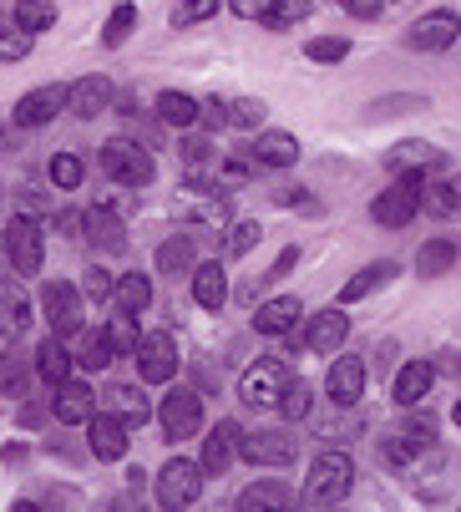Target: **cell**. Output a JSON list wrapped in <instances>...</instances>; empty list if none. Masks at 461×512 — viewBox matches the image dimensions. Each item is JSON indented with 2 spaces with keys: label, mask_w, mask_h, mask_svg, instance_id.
<instances>
[{
  "label": "cell",
  "mask_w": 461,
  "mask_h": 512,
  "mask_svg": "<svg viewBox=\"0 0 461 512\" xmlns=\"http://www.w3.org/2000/svg\"><path fill=\"white\" fill-rule=\"evenodd\" d=\"M355 487V462L345 452H320L315 467H310V482H304V502H315V507H335L345 502Z\"/></svg>",
  "instance_id": "6da1fadb"
},
{
  "label": "cell",
  "mask_w": 461,
  "mask_h": 512,
  "mask_svg": "<svg viewBox=\"0 0 461 512\" xmlns=\"http://www.w3.org/2000/svg\"><path fill=\"white\" fill-rule=\"evenodd\" d=\"M421 183H426V173H396V183L370 203V218L380 229H406L421 213Z\"/></svg>",
  "instance_id": "7a4b0ae2"
},
{
  "label": "cell",
  "mask_w": 461,
  "mask_h": 512,
  "mask_svg": "<svg viewBox=\"0 0 461 512\" xmlns=\"http://www.w3.org/2000/svg\"><path fill=\"white\" fill-rule=\"evenodd\" d=\"M102 173H107L112 183H122V188H147L158 168H152V153L142 148V142L112 137L107 148H102Z\"/></svg>",
  "instance_id": "3957f363"
},
{
  "label": "cell",
  "mask_w": 461,
  "mask_h": 512,
  "mask_svg": "<svg viewBox=\"0 0 461 512\" xmlns=\"http://www.w3.org/2000/svg\"><path fill=\"white\" fill-rule=\"evenodd\" d=\"M132 355H137V376H142L147 386H168V381L178 376V340H173L168 330L142 335Z\"/></svg>",
  "instance_id": "277c9868"
},
{
  "label": "cell",
  "mask_w": 461,
  "mask_h": 512,
  "mask_svg": "<svg viewBox=\"0 0 461 512\" xmlns=\"http://www.w3.org/2000/svg\"><path fill=\"white\" fill-rule=\"evenodd\" d=\"M41 310H46V320H51V335H76L87 325V310H82V289L76 284H66V279H56V284H46L41 289Z\"/></svg>",
  "instance_id": "5b68a950"
},
{
  "label": "cell",
  "mask_w": 461,
  "mask_h": 512,
  "mask_svg": "<svg viewBox=\"0 0 461 512\" xmlns=\"http://www.w3.org/2000/svg\"><path fill=\"white\" fill-rule=\"evenodd\" d=\"M203 497V467L188 462V457H173L163 472H158V507H193Z\"/></svg>",
  "instance_id": "8992f818"
},
{
  "label": "cell",
  "mask_w": 461,
  "mask_h": 512,
  "mask_svg": "<svg viewBox=\"0 0 461 512\" xmlns=\"http://www.w3.org/2000/svg\"><path fill=\"white\" fill-rule=\"evenodd\" d=\"M82 426H87V452H92L97 462H122V457H127V442H132L127 431H132V426H127L117 411H92Z\"/></svg>",
  "instance_id": "52a82bcc"
},
{
  "label": "cell",
  "mask_w": 461,
  "mask_h": 512,
  "mask_svg": "<svg viewBox=\"0 0 461 512\" xmlns=\"http://www.w3.org/2000/svg\"><path fill=\"white\" fill-rule=\"evenodd\" d=\"M239 457L254 467H289L299 457V442L289 431H239Z\"/></svg>",
  "instance_id": "ba28073f"
},
{
  "label": "cell",
  "mask_w": 461,
  "mask_h": 512,
  "mask_svg": "<svg viewBox=\"0 0 461 512\" xmlns=\"http://www.w3.org/2000/svg\"><path fill=\"white\" fill-rule=\"evenodd\" d=\"M284 386H289L284 360H259V365H249V371H244V381H239V396H244V406H259V411H269V406H279Z\"/></svg>",
  "instance_id": "9c48e42d"
},
{
  "label": "cell",
  "mask_w": 461,
  "mask_h": 512,
  "mask_svg": "<svg viewBox=\"0 0 461 512\" xmlns=\"http://www.w3.org/2000/svg\"><path fill=\"white\" fill-rule=\"evenodd\" d=\"M6 244H11V264L16 274H41V259H46V234L31 213H16L11 229H6Z\"/></svg>",
  "instance_id": "30bf717a"
},
{
  "label": "cell",
  "mask_w": 461,
  "mask_h": 512,
  "mask_svg": "<svg viewBox=\"0 0 461 512\" xmlns=\"http://www.w3.org/2000/svg\"><path fill=\"white\" fill-rule=\"evenodd\" d=\"M218 148L208 137H193L188 148H183V183H188V193H208V188H218Z\"/></svg>",
  "instance_id": "8fae6325"
},
{
  "label": "cell",
  "mask_w": 461,
  "mask_h": 512,
  "mask_svg": "<svg viewBox=\"0 0 461 512\" xmlns=\"http://www.w3.org/2000/svg\"><path fill=\"white\" fill-rule=\"evenodd\" d=\"M56 396H51V416L61 421V426H82L92 411H97V391L87 386V381H61V386H51Z\"/></svg>",
  "instance_id": "7c38bea8"
},
{
  "label": "cell",
  "mask_w": 461,
  "mask_h": 512,
  "mask_svg": "<svg viewBox=\"0 0 461 512\" xmlns=\"http://www.w3.org/2000/svg\"><path fill=\"white\" fill-rule=\"evenodd\" d=\"M158 421H163V431H168V436H193V431L203 426V401H198V391L178 386L173 396H163Z\"/></svg>",
  "instance_id": "4fadbf2b"
},
{
  "label": "cell",
  "mask_w": 461,
  "mask_h": 512,
  "mask_svg": "<svg viewBox=\"0 0 461 512\" xmlns=\"http://www.w3.org/2000/svg\"><path fill=\"white\" fill-rule=\"evenodd\" d=\"M345 335H350V315L335 305V310H320L310 325H304V335H299V345H310V350H320V355H340V345H345Z\"/></svg>",
  "instance_id": "5bb4252c"
},
{
  "label": "cell",
  "mask_w": 461,
  "mask_h": 512,
  "mask_svg": "<svg viewBox=\"0 0 461 512\" xmlns=\"http://www.w3.org/2000/svg\"><path fill=\"white\" fill-rule=\"evenodd\" d=\"M234 457H239V426L234 421H218L208 436H203V477H223L228 467H234Z\"/></svg>",
  "instance_id": "9a60e30c"
},
{
  "label": "cell",
  "mask_w": 461,
  "mask_h": 512,
  "mask_svg": "<svg viewBox=\"0 0 461 512\" xmlns=\"http://www.w3.org/2000/svg\"><path fill=\"white\" fill-rule=\"evenodd\" d=\"M456 36H461V21H456L451 11H431V16H421V21L406 31V46H411V51H446Z\"/></svg>",
  "instance_id": "2e32d148"
},
{
  "label": "cell",
  "mask_w": 461,
  "mask_h": 512,
  "mask_svg": "<svg viewBox=\"0 0 461 512\" xmlns=\"http://www.w3.org/2000/svg\"><path fill=\"white\" fill-rule=\"evenodd\" d=\"M107 107H112V82H107V77H82L76 87H66V112H71V117L92 122V117L107 112Z\"/></svg>",
  "instance_id": "e0dca14e"
},
{
  "label": "cell",
  "mask_w": 461,
  "mask_h": 512,
  "mask_svg": "<svg viewBox=\"0 0 461 512\" xmlns=\"http://www.w3.org/2000/svg\"><path fill=\"white\" fill-rule=\"evenodd\" d=\"M325 391H330L335 406H355V401L365 396V365H360L355 355H340V360L330 365V376H325Z\"/></svg>",
  "instance_id": "ac0fdd59"
},
{
  "label": "cell",
  "mask_w": 461,
  "mask_h": 512,
  "mask_svg": "<svg viewBox=\"0 0 461 512\" xmlns=\"http://www.w3.org/2000/svg\"><path fill=\"white\" fill-rule=\"evenodd\" d=\"M66 107V87H36V92H26L21 102H16V127H46L56 112Z\"/></svg>",
  "instance_id": "d6986e66"
},
{
  "label": "cell",
  "mask_w": 461,
  "mask_h": 512,
  "mask_svg": "<svg viewBox=\"0 0 461 512\" xmlns=\"http://www.w3.org/2000/svg\"><path fill=\"white\" fill-rule=\"evenodd\" d=\"M82 229H87V239H92L102 254H122V249H127V229H122V218H117L107 203H97L92 213H82Z\"/></svg>",
  "instance_id": "ffe728a7"
},
{
  "label": "cell",
  "mask_w": 461,
  "mask_h": 512,
  "mask_svg": "<svg viewBox=\"0 0 461 512\" xmlns=\"http://www.w3.org/2000/svg\"><path fill=\"white\" fill-rule=\"evenodd\" d=\"M249 158L259 168H294L299 163V137L294 132H259V142L249 148Z\"/></svg>",
  "instance_id": "44dd1931"
},
{
  "label": "cell",
  "mask_w": 461,
  "mask_h": 512,
  "mask_svg": "<svg viewBox=\"0 0 461 512\" xmlns=\"http://www.w3.org/2000/svg\"><path fill=\"white\" fill-rule=\"evenodd\" d=\"M299 315H304V305H299L294 295H274V300L259 305L254 330H259V335H289V330L299 325Z\"/></svg>",
  "instance_id": "7402d4cb"
},
{
  "label": "cell",
  "mask_w": 461,
  "mask_h": 512,
  "mask_svg": "<svg viewBox=\"0 0 461 512\" xmlns=\"http://www.w3.org/2000/svg\"><path fill=\"white\" fill-rule=\"evenodd\" d=\"M26 325H31V300L21 295V289H16L11 279H0V335L21 340V335H26Z\"/></svg>",
  "instance_id": "603a6c76"
},
{
  "label": "cell",
  "mask_w": 461,
  "mask_h": 512,
  "mask_svg": "<svg viewBox=\"0 0 461 512\" xmlns=\"http://www.w3.org/2000/svg\"><path fill=\"white\" fill-rule=\"evenodd\" d=\"M71 365H76V355L66 350V340H61V335L41 340V350H36V376H41L46 386H61V381L71 376Z\"/></svg>",
  "instance_id": "cb8c5ba5"
},
{
  "label": "cell",
  "mask_w": 461,
  "mask_h": 512,
  "mask_svg": "<svg viewBox=\"0 0 461 512\" xmlns=\"http://www.w3.org/2000/svg\"><path fill=\"white\" fill-rule=\"evenodd\" d=\"M431 381H436V371H431L426 360L401 365V371H396V401H401V406H421L426 391H431Z\"/></svg>",
  "instance_id": "d4e9b609"
},
{
  "label": "cell",
  "mask_w": 461,
  "mask_h": 512,
  "mask_svg": "<svg viewBox=\"0 0 461 512\" xmlns=\"http://www.w3.org/2000/svg\"><path fill=\"white\" fill-rule=\"evenodd\" d=\"M310 11H315V0H264L259 26H264V31H294Z\"/></svg>",
  "instance_id": "484cf974"
},
{
  "label": "cell",
  "mask_w": 461,
  "mask_h": 512,
  "mask_svg": "<svg viewBox=\"0 0 461 512\" xmlns=\"http://www.w3.org/2000/svg\"><path fill=\"white\" fill-rule=\"evenodd\" d=\"M193 300H198L203 310H223V300H228V274H223L218 264L193 269Z\"/></svg>",
  "instance_id": "4316f807"
},
{
  "label": "cell",
  "mask_w": 461,
  "mask_h": 512,
  "mask_svg": "<svg viewBox=\"0 0 461 512\" xmlns=\"http://www.w3.org/2000/svg\"><path fill=\"white\" fill-rule=\"evenodd\" d=\"M391 274H396V264H391V259H380V264H365V269H360V274H355V279H350V284L340 289V305H355V300L375 295V289L386 284Z\"/></svg>",
  "instance_id": "83f0119b"
},
{
  "label": "cell",
  "mask_w": 461,
  "mask_h": 512,
  "mask_svg": "<svg viewBox=\"0 0 461 512\" xmlns=\"http://www.w3.org/2000/svg\"><path fill=\"white\" fill-rule=\"evenodd\" d=\"M294 502H299V492L284 487V482H254V487L239 492V507L244 512H254V507H294Z\"/></svg>",
  "instance_id": "f1b7e54d"
},
{
  "label": "cell",
  "mask_w": 461,
  "mask_h": 512,
  "mask_svg": "<svg viewBox=\"0 0 461 512\" xmlns=\"http://www.w3.org/2000/svg\"><path fill=\"white\" fill-rule=\"evenodd\" d=\"M112 295H117V310L142 315V310L152 305V279H147V274H122V279L112 284Z\"/></svg>",
  "instance_id": "f546056e"
},
{
  "label": "cell",
  "mask_w": 461,
  "mask_h": 512,
  "mask_svg": "<svg viewBox=\"0 0 461 512\" xmlns=\"http://www.w3.org/2000/svg\"><path fill=\"white\" fill-rule=\"evenodd\" d=\"M386 163H391V173H426V168H436V148L431 142H396Z\"/></svg>",
  "instance_id": "4dcf8cb0"
},
{
  "label": "cell",
  "mask_w": 461,
  "mask_h": 512,
  "mask_svg": "<svg viewBox=\"0 0 461 512\" xmlns=\"http://www.w3.org/2000/svg\"><path fill=\"white\" fill-rule=\"evenodd\" d=\"M158 117H163V127L188 132V127H198V102H193L188 92H163V97H158Z\"/></svg>",
  "instance_id": "1f68e13d"
},
{
  "label": "cell",
  "mask_w": 461,
  "mask_h": 512,
  "mask_svg": "<svg viewBox=\"0 0 461 512\" xmlns=\"http://www.w3.org/2000/svg\"><path fill=\"white\" fill-rule=\"evenodd\" d=\"M11 21L21 26V31H51L56 26V0H16V11H11Z\"/></svg>",
  "instance_id": "d6a6232c"
},
{
  "label": "cell",
  "mask_w": 461,
  "mask_h": 512,
  "mask_svg": "<svg viewBox=\"0 0 461 512\" xmlns=\"http://www.w3.org/2000/svg\"><path fill=\"white\" fill-rule=\"evenodd\" d=\"M188 218H193V224H203V229H228V203L218 198V188H208V193H193V203H188Z\"/></svg>",
  "instance_id": "836d02e7"
},
{
  "label": "cell",
  "mask_w": 461,
  "mask_h": 512,
  "mask_svg": "<svg viewBox=\"0 0 461 512\" xmlns=\"http://www.w3.org/2000/svg\"><path fill=\"white\" fill-rule=\"evenodd\" d=\"M451 264H456V244H451V239H431V244H421V254H416V269H421V279L451 274Z\"/></svg>",
  "instance_id": "e575fe53"
},
{
  "label": "cell",
  "mask_w": 461,
  "mask_h": 512,
  "mask_svg": "<svg viewBox=\"0 0 461 512\" xmlns=\"http://www.w3.org/2000/svg\"><path fill=\"white\" fill-rule=\"evenodd\" d=\"M107 406H112L127 426H142V421L152 416V411H147V396H142L137 386H112V391H107Z\"/></svg>",
  "instance_id": "d590c367"
},
{
  "label": "cell",
  "mask_w": 461,
  "mask_h": 512,
  "mask_svg": "<svg viewBox=\"0 0 461 512\" xmlns=\"http://www.w3.org/2000/svg\"><path fill=\"white\" fill-rule=\"evenodd\" d=\"M158 269L173 274V279H178V274H193V239H188V234H173V239L158 249Z\"/></svg>",
  "instance_id": "8d00e7d4"
},
{
  "label": "cell",
  "mask_w": 461,
  "mask_h": 512,
  "mask_svg": "<svg viewBox=\"0 0 461 512\" xmlns=\"http://www.w3.org/2000/svg\"><path fill=\"white\" fill-rule=\"evenodd\" d=\"M132 31H137V6H132V0H122V6L107 16V26H102V46L117 51V46H127Z\"/></svg>",
  "instance_id": "74e56055"
},
{
  "label": "cell",
  "mask_w": 461,
  "mask_h": 512,
  "mask_svg": "<svg viewBox=\"0 0 461 512\" xmlns=\"http://www.w3.org/2000/svg\"><path fill=\"white\" fill-rule=\"evenodd\" d=\"M26 386H31V360L11 350L6 360H0V391H6V396H26Z\"/></svg>",
  "instance_id": "f35d334b"
},
{
  "label": "cell",
  "mask_w": 461,
  "mask_h": 512,
  "mask_svg": "<svg viewBox=\"0 0 461 512\" xmlns=\"http://www.w3.org/2000/svg\"><path fill=\"white\" fill-rule=\"evenodd\" d=\"M461 203H456V193H451V183H421V213H431V218H451Z\"/></svg>",
  "instance_id": "ab89813d"
},
{
  "label": "cell",
  "mask_w": 461,
  "mask_h": 512,
  "mask_svg": "<svg viewBox=\"0 0 461 512\" xmlns=\"http://www.w3.org/2000/svg\"><path fill=\"white\" fill-rule=\"evenodd\" d=\"M82 178H87V163L76 158V153H56V158H51V183H56L61 193L82 188Z\"/></svg>",
  "instance_id": "60d3db41"
},
{
  "label": "cell",
  "mask_w": 461,
  "mask_h": 512,
  "mask_svg": "<svg viewBox=\"0 0 461 512\" xmlns=\"http://www.w3.org/2000/svg\"><path fill=\"white\" fill-rule=\"evenodd\" d=\"M102 335L112 340V350H117V355H132V350H137V340H142V335H137V315H127V310H122V315H112Z\"/></svg>",
  "instance_id": "b9f144b4"
},
{
  "label": "cell",
  "mask_w": 461,
  "mask_h": 512,
  "mask_svg": "<svg viewBox=\"0 0 461 512\" xmlns=\"http://www.w3.org/2000/svg\"><path fill=\"white\" fill-rule=\"evenodd\" d=\"M310 406H315V391L304 386V381H289V386H284V396H279V411H284L289 421H304V416H310Z\"/></svg>",
  "instance_id": "7bdbcfd3"
},
{
  "label": "cell",
  "mask_w": 461,
  "mask_h": 512,
  "mask_svg": "<svg viewBox=\"0 0 461 512\" xmlns=\"http://www.w3.org/2000/svg\"><path fill=\"white\" fill-rule=\"evenodd\" d=\"M76 360H82L87 371H107V365L117 360V350H112V340L97 330V335H87V340H82V355H76Z\"/></svg>",
  "instance_id": "ee69618b"
},
{
  "label": "cell",
  "mask_w": 461,
  "mask_h": 512,
  "mask_svg": "<svg viewBox=\"0 0 461 512\" xmlns=\"http://www.w3.org/2000/svg\"><path fill=\"white\" fill-rule=\"evenodd\" d=\"M31 56V31H21L16 21L0 26V61H26Z\"/></svg>",
  "instance_id": "f6af8a7d"
},
{
  "label": "cell",
  "mask_w": 461,
  "mask_h": 512,
  "mask_svg": "<svg viewBox=\"0 0 461 512\" xmlns=\"http://www.w3.org/2000/svg\"><path fill=\"white\" fill-rule=\"evenodd\" d=\"M396 431L406 436L411 447H421V452H426V447H436V416H431V411L411 416V421H406V426H396Z\"/></svg>",
  "instance_id": "bcb514c9"
},
{
  "label": "cell",
  "mask_w": 461,
  "mask_h": 512,
  "mask_svg": "<svg viewBox=\"0 0 461 512\" xmlns=\"http://www.w3.org/2000/svg\"><path fill=\"white\" fill-rule=\"evenodd\" d=\"M259 122H264V102H254V97H239V102H228V127L259 132Z\"/></svg>",
  "instance_id": "7dc6e473"
},
{
  "label": "cell",
  "mask_w": 461,
  "mask_h": 512,
  "mask_svg": "<svg viewBox=\"0 0 461 512\" xmlns=\"http://www.w3.org/2000/svg\"><path fill=\"white\" fill-rule=\"evenodd\" d=\"M355 431H360V416L345 406V416H335V421H320V442H355Z\"/></svg>",
  "instance_id": "c3c4849f"
},
{
  "label": "cell",
  "mask_w": 461,
  "mask_h": 512,
  "mask_svg": "<svg viewBox=\"0 0 461 512\" xmlns=\"http://www.w3.org/2000/svg\"><path fill=\"white\" fill-rule=\"evenodd\" d=\"M304 56H310V61H345L350 56V41L345 36H315L310 46H304Z\"/></svg>",
  "instance_id": "681fc988"
},
{
  "label": "cell",
  "mask_w": 461,
  "mask_h": 512,
  "mask_svg": "<svg viewBox=\"0 0 461 512\" xmlns=\"http://www.w3.org/2000/svg\"><path fill=\"white\" fill-rule=\"evenodd\" d=\"M112 284H117V279H112L102 264H92V269L82 274V300H97V305H102V300H112Z\"/></svg>",
  "instance_id": "f907efd6"
},
{
  "label": "cell",
  "mask_w": 461,
  "mask_h": 512,
  "mask_svg": "<svg viewBox=\"0 0 461 512\" xmlns=\"http://www.w3.org/2000/svg\"><path fill=\"white\" fill-rule=\"evenodd\" d=\"M218 11V0H178L173 6V26H198Z\"/></svg>",
  "instance_id": "816d5d0a"
},
{
  "label": "cell",
  "mask_w": 461,
  "mask_h": 512,
  "mask_svg": "<svg viewBox=\"0 0 461 512\" xmlns=\"http://www.w3.org/2000/svg\"><path fill=\"white\" fill-rule=\"evenodd\" d=\"M259 239H264V229H259V224H234V229H228V259L249 254Z\"/></svg>",
  "instance_id": "f5cc1de1"
},
{
  "label": "cell",
  "mask_w": 461,
  "mask_h": 512,
  "mask_svg": "<svg viewBox=\"0 0 461 512\" xmlns=\"http://www.w3.org/2000/svg\"><path fill=\"white\" fill-rule=\"evenodd\" d=\"M198 122H208V127H228V102H218V97L198 102Z\"/></svg>",
  "instance_id": "db71d44e"
},
{
  "label": "cell",
  "mask_w": 461,
  "mask_h": 512,
  "mask_svg": "<svg viewBox=\"0 0 461 512\" xmlns=\"http://www.w3.org/2000/svg\"><path fill=\"white\" fill-rule=\"evenodd\" d=\"M335 6H345V11L360 16V21H375L380 11H386V0H335Z\"/></svg>",
  "instance_id": "11a10c76"
},
{
  "label": "cell",
  "mask_w": 461,
  "mask_h": 512,
  "mask_svg": "<svg viewBox=\"0 0 461 512\" xmlns=\"http://www.w3.org/2000/svg\"><path fill=\"white\" fill-rule=\"evenodd\" d=\"M431 371H436V376H451V381H456V376H461V350H441V355L431 360Z\"/></svg>",
  "instance_id": "9f6ffc18"
},
{
  "label": "cell",
  "mask_w": 461,
  "mask_h": 512,
  "mask_svg": "<svg viewBox=\"0 0 461 512\" xmlns=\"http://www.w3.org/2000/svg\"><path fill=\"white\" fill-rule=\"evenodd\" d=\"M294 264H299V249H284V254H279V259H274V269H269V274H264V279H269V284H274V279H284V274H289V269H294Z\"/></svg>",
  "instance_id": "6f0895ef"
},
{
  "label": "cell",
  "mask_w": 461,
  "mask_h": 512,
  "mask_svg": "<svg viewBox=\"0 0 461 512\" xmlns=\"http://www.w3.org/2000/svg\"><path fill=\"white\" fill-rule=\"evenodd\" d=\"M228 11H234V16H244V21H259L264 0H228Z\"/></svg>",
  "instance_id": "680465c9"
},
{
  "label": "cell",
  "mask_w": 461,
  "mask_h": 512,
  "mask_svg": "<svg viewBox=\"0 0 461 512\" xmlns=\"http://www.w3.org/2000/svg\"><path fill=\"white\" fill-rule=\"evenodd\" d=\"M279 203H284V208H310V213H315V203L304 198V188H279Z\"/></svg>",
  "instance_id": "91938a15"
},
{
  "label": "cell",
  "mask_w": 461,
  "mask_h": 512,
  "mask_svg": "<svg viewBox=\"0 0 461 512\" xmlns=\"http://www.w3.org/2000/svg\"><path fill=\"white\" fill-rule=\"evenodd\" d=\"M56 229L66 239H76V234H82V213H56Z\"/></svg>",
  "instance_id": "94428289"
},
{
  "label": "cell",
  "mask_w": 461,
  "mask_h": 512,
  "mask_svg": "<svg viewBox=\"0 0 461 512\" xmlns=\"http://www.w3.org/2000/svg\"><path fill=\"white\" fill-rule=\"evenodd\" d=\"M16 264H11V244H6V229H0V279H11Z\"/></svg>",
  "instance_id": "6125c7cd"
},
{
  "label": "cell",
  "mask_w": 461,
  "mask_h": 512,
  "mask_svg": "<svg viewBox=\"0 0 461 512\" xmlns=\"http://www.w3.org/2000/svg\"><path fill=\"white\" fill-rule=\"evenodd\" d=\"M451 193H456V203H461V173H456V178H451Z\"/></svg>",
  "instance_id": "be15d7a7"
},
{
  "label": "cell",
  "mask_w": 461,
  "mask_h": 512,
  "mask_svg": "<svg viewBox=\"0 0 461 512\" xmlns=\"http://www.w3.org/2000/svg\"><path fill=\"white\" fill-rule=\"evenodd\" d=\"M451 421H456V426H461V396H456V406H451Z\"/></svg>",
  "instance_id": "e7e4bbea"
}]
</instances>
